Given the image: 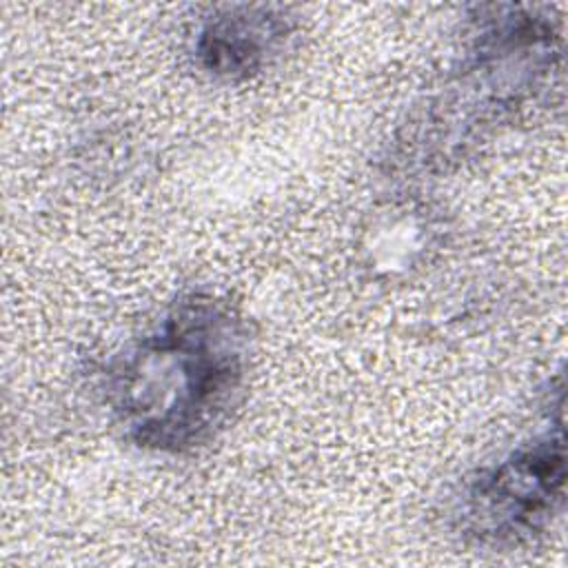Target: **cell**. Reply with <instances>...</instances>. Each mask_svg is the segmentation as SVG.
Segmentation results:
<instances>
[{
  "mask_svg": "<svg viewBox=\"0 0 568 568\" xmlns=\"http://www.w3.org/2000/svg\"><path fill=\"white\" fill-rule=\"evenodd\" d=\"M566 437L561 415L550 428L479 468L455 499L453 524L462 539L510 548L541 535L561 510Z\"/></svg>",
  "mask_w": 568,
  "mask_h": 568,
  "instance_id": "obj_3",
  "label": "cell"
},
{
  "mask_svg": "<svg viewBox=\"0 0 568 568\" xmlns=\"http://www.w3.org/2000/svg\"><path fill=\"white\" fill-rule=\"evenodd\" d=\"M295 20L273 4H229L202 18L193 36L200 71L222 82H242L277 60L293 38Z\"/></svg>",
  "mask_w": 568,
  "mask_h": 568,
  "instance_id": "obj_4",
  "label": "cell"
},
{
  "mask_svg": "<svg viewBox=\"0 0 568 568\" xmlns=\"http://www.w3.org/2000/svg\"><path fill=\"white\" fill-rule=\"evenodd\" d=\"M561 60V31L537 9L479 7L468 44L444 87L426 100L397 142L413 169H442L493 124L515 113Z\"/></svg>",
  "mask_w": 568,
  "mask_h": 568,
  "instance_id": "obj_2",
  "label": "cell"
},
{
  "mask_svg": "<svg viewBox=\"0 0 568 568\" xmlns=\"http://www.w3.org/2000/svg\"><path fill=\"white\" fill-rule=\"evenodd\" d=\"M251 362L242 311L209 291L180 295L104 371V399L133 446L182 455L209 444L240 406Z\"/></svg>",
  "mask_w": 568,
  "mask_h": 568,
  "instance_id": "obj_1",
  "label": "cell"
}]
</instances>
